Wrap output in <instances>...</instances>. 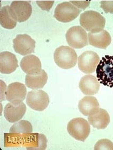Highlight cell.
Returning a JSON list of instances; mask_svg holds the SVG:
<instances>
[{"mask_svg": "<svg viewBox=\"0 0 113 150\" xmlns=\"http://www.w3.org/2000/svg\"><path fill=\"white\" fill-rule=\"evenodd\" d=\"M18 67L16 56L8 51H4L0 54V72L10 74L16 71Z\"/></svg>", "mask_w": 113, "mask_h": 150, "instance_id": "5bb4252c", "label": "cell"}, {"mask_svg": "<svg viewBox=\"0 0 113 150\" xmlns=\"http://www.w3.org/2000/svg\"><path fill=\"white\" fill-rule=\"evenodd\" d=\"M55 2L54 1H37L36 3L40 8L46 11H49L52 8L53 3Z\"/></svg>", "mask_w": 113, "mask_h": 150, "instance_id": "d4e9b609", "label": "cell"}, {"mask_svg": "<svg viewBox=\"0 0 113 150\" xmlns=\"http://www.w3.org/2000/svg\"><path fill=\"white\" fill-rule=\"evenodd\" d=\"M26 111V105L23 102L18 104L10 102L4 107V115L7 121L15 123L22 119Z\"/></svg>", "mask_w": 113, "mask_h": 150, "instance_id": "7c38bea8", "label": "cell"}, {"mask_svg": "<svg viewBox=\"0 0 113 150\" xmlns=\"http://www.w3.org/2000/svg\"><path fill=\"white\" fill-rule=\"evenodd\" d=\"M81 12V10L72 3L65 2L57 6L55 10L54 17L61 23H69L77 17Z\"/></svg>", "mask_w": 113, "mask_h": 150, "instance_id": "8992f818", "label": "cell"}, {"mask_svg": "<svg viewBox=\"0 0 113 150\" xmlns=\"http://www.w3.org/2000/svg\"><path fill=\"white\" fill-rule=\"evenodd\" d=\"M21 68L27 75L38 74L42 71L40 60L35 55H28L23 57L20 64Z\"/></svg>", "mask_w": 113, "mask_h": 150, "instance_id": "2e32d148", "label": "cell"}, {"mask_svg": "<svg viewBox=\"0 0 113 150\" xmlns=\"http://www.w3.org/2000/svg\"><path fill=\"white\" fill-rule=\"evenodd\" d=\"M26 103L33 110L42 111L49 104L50 98L48 94L41 90H33L28 92Z\"/></svg>", "mask_w": 113, "mask_h": 150, "instance_id": "ba28073f", "label": "cell"}, {"mask_svg": "<svg viewBox=\"0 0 113 150\" xmlns=\"http://www.w3.org/2000/svg\"><path fill=\"white\" fill-rule=\"evenodd\" d=\"M13 43L15 52L21 55H28L34 53L36 42L27 34L17 35Z\"/></svg>", "mask_w": 113, "mask_h": 150, "instance_id": "30bf717a", "label": "cell"}, {"mask_svg": "<svg viewBox=\"0 0 113 150\" xmlns=\"http://www.w3.org/2000/svg\"><path fill=\"white\" fill-rule=\"evenodd\" d=\"M88 42L91 46L105 50L111 43L112 38L110 34L107 30L103 29L99 32H89Z\"/></svg>", "mask_w": 113, "mask_h": 150, "instance_id": "4fadbf2b", "label": "cell"}, {"mask_svg": "<svg viewBox=\"0 0 113 150\" xmlns=\"http://www.w3.org/2000/svg\"><path fill=\"white\" fill-rule=\"evenodd\" d=\"M33 132V127L31 122L27 120H21L15 122L10 129V133H31Z\"/></svg>", "mask_w": 113, "mask_h": 150, "instance_id": "7402d4cb", "label": "cell"}, {"mask_svg": "<svg viewBox=\"0 0 113 150\" xmlns=\"http://www.w3.org/2000/svg\"><path fill=\"white\" fill-rule=\"evenodd\" d=\"M78 86L82 92L87 95H95L100 89V83L98 79L91 75H85L82 77Z\"/></svg>", "mask_w": 113, "mask_h": 150, "instance_id": "9a60e30c", "label": "cell"}, {"mask_svg": "<svg viewBox=\"0 0 113 150\" xmlns=\"http://www.w3.org/2000/svg\"><path fill=\"white\" fill-rule=\"evenodd\" d=\"M110 116L106 110L100 109L98 112L88 117V121L93 128L104 129L110 123Z\"/></svg>", "mask_w": 113, "mask_h": 150, "instance_id": "d6986e66", "label": "cell"}, {"mask_svg": "<svg viewBox=\"0 0 113 150\" xmlns=\"http://www.w3.org/2000/svg\"><path fill=\"white\" fill-rule=\"evenodd\" d=\"M100 7L106 13H113V1H102Z\"/></svg>", "mask_w": 113, "mask_h": 150, "instance_id": "cb8c5ba5", "label": "cell"}, {"mask_svg": "<svg viewBox=\"0 0 113 150\" xmlns=\"http://www.w3.org/2000/svg\"><path fill=\"white\" fill-rule=\"evenodd\" d=\"M77 61L79 69L84 74H90L96 71L100 58L96 52L87 51L79 56Z\"/></svg>", "mask_w": 113, "mask_h": 150, "instance_id": "9c48e42d", "label": "cell"}, {"mask_svg": "<svg viewBox=\"0 0 113 150\" xmlns=\"http://www.w3.org/2000/svg\"><path fill=\"white\" fill-rule=\"evenodd\" d=\"M10 6L2 8L0 13V23L3 28L8 29H14L17 25V21L14 20L9 12Z\"/></svg>", "mask_w": 113, "mask_h": 150, "instance_id": "44dd1931", "label": "cell"}, {"mask_svg": "<svg viewBox=\"0 0 113 150\" xmlns=\"http://www.w3.org/2000/svg\"><path fill=\"white\" fill-rule=\"evenodd\" d=\"M99 83L106 86L113 87V55H105L96 69Z\"/></svg>", "mask_w": 113, "mask_h": 150, "instance_id": "3957f363", "label": "cell"}, {"mask_svg": "<svg viewBox=\"0 0 113 150\" xmlns=\"http://www.w3.org/2000/svg\"><path fill=\"white\" fill-rule=\"evenodd\" d=\"M53 57L56 64L64 69L74 67L78 59L75 50L68 46H61L56 49Z\"/></svg>", "mask_w": 113, "mask_h": 150, "instance_id": "6da1fadb", "label": "cell"}, {"mask_svg": "<svg viewBox=\"0 0 113 150\" xmlns=\"http://www.w3.org/2000/svg\"><path fill=\"white\" fill-rule=\"evenodd\" d=\"M26 94L27 90L25 85L19 82L9 84L5 92L6 100L15 104L23 102L25 99Z\"/></svg>", "mask_w": 113, "mask_h": 150, "instance_id": "8fae6325", "label": "cell"}, {"mask_svg": "<svg viewBox=\"0 0 113 150\" xmlns=\"http://www.w3.org/2000/svg\"><path fill=\"white\" fill-rule=\"evenodd\" d=\"M48 79V76L46 72L42 69L41 72L38 74L26 75L25 84L26 86L32 90H40L45 86Z\"/></svg>", "mask_w": 113, "mask_h": 150, "instance_id": "ffe728a7", "label": "cell"}, {"mask_svg": "<svg viewBox=\"0 0 113 150\" xmlns=\"http://www.w3.org/2000/svg\"><path fill=\"white\" fill-rule=\"evenodd\" d=\"M47 139L43 134L38 133H27L23 147L27 150H45Z\"/></svg>", "mask_w": 113, "mask_h": 150, "instance_id": "e0dca14e", "label": "cell"}, {"mask_svg": "<svg viewBox=\"0 0 113 150\" xmlns=\"http://www.w3.org/2000/svg\"><path fill=\"white\" fill-rule=\"evenodd\" d=\"M82 27L89 32H99L103 30L106 20L100 13L95 11H86L82 13L80 18Z\"/></svg>", "mask_w": 113, "mask_h": 150, "instance_id": "7a4b0ae2", "label": "cell"}, {"mask_svg": "<svg viewBox=\"0 0 113 150\" xmlns=\"http://www.w3.org/2000/svg\"><path fill=\"white\" fill-rule=\"evenodd\" d=\"M78 108L82 114L88 117L98 112L100 109L97 99L91 95H87L82 98L78 102Z\"/></svg>", "mask_w": 113, "mask_h": 150, "instance_id": "ac0fdd59", "label": "cell"}, {"mask_svg": "<svg viewBox=\"0 0 113 150\" xmlns=\"http://www.w3.org/2000/svg\"><path fill=\"white\" fill-rule=\"evenodd\" d=\"M66 39L70 47L80 49L89 44L87 33L81 26H73L67 30Z\"/></svg>", "mask_w": 113, "mask_h": 150, "instance_id": "5b68a950", "label": "cell"}, {"mask_svg": "<svg viewBox=\"0 0 113 150\" xmlns=\"http://www.w3.org/2000/svg\"><path fill=\"white\" fill-rule=\"evenodd\" d=\"M67 129L70 135L76 140L84 142L90 134V124L83 118H76L68 122Z\"/></svg>", "mask_w": 113, "mask_h": 150, "instance_id": "277c9868", "label": "cell"}, {"mask_svg": "<svg viewBox=\"0 0 113 150\" xmlns=\"http://www.w3.org/2000/svg\"><path fill=\"white\" fill-rule=\"evenodd\" d=\"M94 149L95 150H113V143L108 139H102L96 143Z\"/></svg>", "mask_w": 113, "mask_h": 150, "instance_id": "603a6c76", "label": "cell"}, {"mask_svg": "<svg viewBox=\"0 0 113 150\" xmlns=\"http://www.w3.org/2000/svg\"><path fill=\"white\" fill-rule=\"evenodd\" d=\"M12 18L19 23L24 22L32 15V7L29 1H14L9 8Z\"/></svg>", "mask_w": 113, "mask_h": 150, "instance_id": "52a82bcc", "label": "cell"}, {"mask_svg": "<svg viewBox=\"0 0 113 150\" xmlns=\"http://www.w3.org/2000/svg\"><path fill=\"white\" fill-rule=\"evenodd\" d=\"M90 1H70V3L76 6L77 8L85 9L90 4Z\"/></svg>", "mask_w": 113, "mask_h": 150, "instance_id": "484cf974", "label": "cell"}]
</instances>
